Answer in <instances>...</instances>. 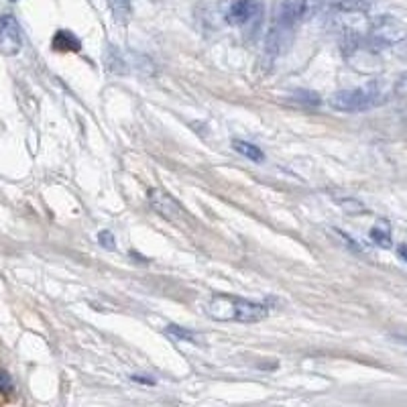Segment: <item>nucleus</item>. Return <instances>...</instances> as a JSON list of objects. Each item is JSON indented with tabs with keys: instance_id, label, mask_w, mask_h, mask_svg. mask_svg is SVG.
<instances>
[{
	"instance_id": "obj_1",
	"label": "nucleus",
	"mask_w": 407,
	"mask_h": 407,
	"mask_svg": "<svg viewBox=\"0 0 407 407\" xmlns=\"http://www.w3.org/2000/svg\"><path fill=\"white\" fill-rule=\"evenodd\" d=\"M387 90L383 82H371V84L352 88V90H340L330 96V106L338 113H366L373 110L387 100Z\"/></svg>"
},
{
	"instance_id": "obj_2",
	"label": "nucleus",
	"mask_w": 407,
	"mask_h": 407,
	"mask_svg": "<svg viewBox=\"0 0 407 407\" xmlns=\"http://www.w3.org/2000/svg\"><path fill=\"white\" fill-rule=\"evenodd\" d=\"M208 311L214 320H235L242 324L261 322L269 314L267 306L232 295H214L208 304Z\"/></svg>"
},
{
	"instance_id": "obj_3",
	"label": "nucleus",
	"mask_w": 407,
	"mask_h": 407,
	"mask_svg": "<svg viewBox=\"0 0 407 407\" xmlns=\"http://www.w3.org/2000/svg\"><path fill=\"white\" fill-rule=\"evenodd\" d=\"M365 37L366 49H383V47H391V45H399V43L407 39V27L391 14H379L375 19L369 21V27Z\"/></svg>"
},
{
	"instance_id": "obj_4",
	"label": "nucleus",
	"mask_w": 407,
	"mask_h": 407,
	"mask_svg": "<svg viewBox=\"0 0 407 407\" xmlns=\"http://www.w3.org/2000/svg\"><path fill=\"white\" fill-rule=\"evenodd\" d=\"M261 16H263L261 0H235L226 11V21L235 27H247L259 23Z\"/></svg>"
},
{
	"instance_id": "obj_5",
	"label": "nucleus",
	"mask_w": 407,
	"mask_h": 407,
	"mask_svg": "<svg viewBox=\"0 0 407 407\" xmlns=\"http://www.w3.org/2000/svg\"><path fill=\"white\" fill-rule=\"evenodd\" d=\"M23 47L21 27L13 14L0 16V53L2 56H16Z\"/></svg>"
},
{
	"instance_id": "obj_6",
	"label": "nucleus",
	"mask_w": 407,
	"mask_h": 407,
	"mask_svg": "<svg viewBox=\"0 0 407 407\" xmlns=\"http://www.w3.org/2000/svg\"><path fill=\"white\" fill-rule=\"evenodd\" d=\"M147 197H149L151 208H153L159 216H163V218H168V220H175V218L182 216L180 202L173 196H169L168 192H163V190H159V187H151Z\"/></svg>"
},
{
	"instance_id": "obj_7",
	"label": "nucleus",
	"mask_w": 407,
	"mask_h": 407,
	"mask_svg": "<svg viewBox=\"0 0 407 407\" xmlns=\"http://www.w3.org/2000/svg\"><path fill=\"white\" fill-rule=\"evenodd\" d=\"M51 47H53V51H59V53H78L82 49V43H80V39L71 31L61 29V31H57L56 35H53Z\"/></svg>"
},
{
	"instance_id": "obj_8",
	"label": "nucleus",
	"mask_w": 407,
	"mask_h": 407,
	"mask_svg": "<svg viewBox=\"0 0 407 407\" xmlns=\"http://www.w3.org/2000/svg\"><path fill=\"white\" fill-rule=\"evenodd\" d=\"M381 0H334V9L340 13H366L369 9H373L375 4H379Z\"/></svg>"
},
{
	"instance_id": "obj_9",
	"label": "nucleus",
	"mask_w": 407,
	"mask_h": 407,
	"mask_svg": "<svg viewBox=\"0 0 407 407\" xmlns=\"http://www.w3.org/2000/svg\"><path fill=\"white\" fill-rule=\"evenodd\" d=\"M324 0H297L295 9H297V19L299 21H311L316 14L322 11Z\"/></svg>"
},
{
	"instance_id": "obj_10",
	"label": "nucleus",
	"mask_w": 407,
	"mask_h": 407,
	"mask_svg": "<svg viewBox=\"0 0 407 407\" xmlns=\"http://www.w3.org/2000/svg\"><path fill=\"white\" fill-rule=\"evenodd\" d=\"M232 149L239 155H242V157L254 161V163H261V161L265 159L263 151H261L257 145H251V143H247V140H232Z\"/></svg>"
},
{
	"instance_id": "obj_11",
	"label": "nucleus",
	"mask_w": 407,
	"mask_h": 407,
	"mask_svg": "<svg viewBox=\"0 0 407 407\" xmlns=\"http://www.w3.org/2000/svg\"><path fill=\"white\" fill-rule=\"evenodd\" d=\"M371 240L381 247V249H389L393 244V239H391V230L387 225H377L371 228Z\"/></svg>"
},
{
	"instance_id": "obj_12",
	"label": "nucleus",
	"mask_w": 407,
	"mask_h": 407,
	"mask_svg": "<svg viewBox=\"0 0 407 407\" xmlns=\"http://www.w3.org/2000/svg\"><path fill=\"white\" fill-rule=\"evenodd\" d=\"M108 2V9L114 14V19L118 23H127L128 14H130V6H128V0H106Z\"/></svg>"
},
{
	"instance_id": "obj_13",
	"label": "nucleus",
	"mask_w": 407,
	"mask_h": 407,
	"mask_svg": "<svg viewBox=\"0 0 407 407\" xmlns=\"http://www.w3.org/2000/svg\"><path fill=\"white\" fill-rule=\"evenodd\" d=\"M168 334L180 338V340H190V342H194V340H196V336H194V332H192V330H185V328H182V326H175V324L168 326Z\"/></svg>"
},
{
	"instance_id": "obj_14",
	"label": "nucleus",
	"mask_w": 407,
	"mask_h": 407,
	"mask_svg": "<svg viewBox=\"0 0 407 407\" xmlns=\"http://www.w3.org/2000/svg\"><path fill=\"white\" fill-rule=\"evenodd\" d=\"M393 96L397 100L407 102V73H403V76L397 78V82L393 84Z\"/></svg>"
},
{
	"instance_id": "obj_15",
	"label": "nucleus",
	"mask_w": 407,
	"mask_h": 407,
	"mask_svg": "<svg viewBox=\"0 0 407 407\" xmlns=\"http://www.w3.org/2000/svg\"><path fill=\"white\" fill-rule=\"evenodd\" d=\"M98 242L104 247V249H110V251L116 249V240H114L113 232H110V230H102V232L98 235Z\"/></svg>"
},
{
	"instance_id": "obj_16",
	"label": "nucleus",
	"mask_w": 407,
	"mask_h": 407,
	"mask_svg": "<svg viewBox=\"0 0 407 407\" xmlns=\"http://www.w3.org/2000/svg\"><path fill=\"white\" fill-rule=\"evenodd\" d=\"M9 391H13V379L9 373L0 371V393H9Z\"/></svg>"
},
{
	"instance_id": "obj_17",
	"label": "nucleus",
	"mask_w": 407,
	"mask_h": 407,
	"mask_svg": "<svg viewBox=\"0 0 407 407\" xmlns=\"http://www.w3.org/2000/svg\"><path fill=\"white\" fill-rule=\"evenodd\" d=\"M297 102H302V104H311V106H316V104H320V98L314 94V92H299L297 94Z\"/></svg>"
},
{
	"instance_id": "obj_18",
	"label": "nucleus",
	"mask_w": 407,
	"mask_h": 407,
	"mask_svg": "<svg viewBox=\"0 0 407 407\" xmlns=\"http://www.w3.org/2000/svg\"><path fill=\"white\" fill-rule=\"evenodd\" d=\"M397 254H399V259H401V261H406L407 263V244L399 247V249H397Z\"/></svg>"
},
{
	"instance_id": "obj_19",
	"label": "nucleus",
	"mask_w": 407,
	"mask_h": 407,
	"mask_svg": "<svg viewBox=\"0 0 407 407\" xmlns=\"http://www.w3.org/2000/svg\"><path fill=\"white\" fill-rule=\"evenodd\" d=\"M401 56L407 57V39H403V41H401Z\"/></svg>"
},
{
	"instance_id": "obj_20",
	"label": "nucleus",
	"mask_w": 407,
	"mask_h": 407,
	"mask_svg": "<svg viewBox=\"0 0 407 407\" xmlns=\"http://www.w3.org/2000/svg\"><path fill=\"white\" fill-rule=\"evenodd\" d=\"M395 340H399V342L407 344V334H397V336H395Z\"/></svg>"
},
{
	"instance_id": "obj_21",
	"label": "nucleus",
	"mask_w": 407,
	"mask_h": 407,
	"mask_svg": "<svg viewBox=\"0 0 407 407\" xmlns=\"http://www.w3.org/2000/svg\"><path fill=\"white\" fill-rule=\"evenodd\" d=\"M11 2H16V0H11Z\"/></svg>"
}]
</instances>
